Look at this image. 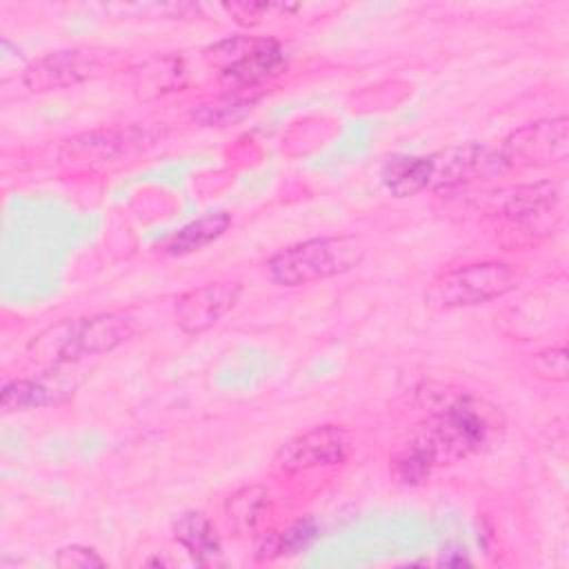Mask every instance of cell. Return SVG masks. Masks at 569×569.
Here are the masks:
<instances>
[{
    "instance_id": "1",
    "label": "cell",
    "mask_w": 569,
    "mask_h": 569,
    "mask_svg": "<svg viewBox=\"0 0 569 569\" xmlns=\"http://www.w3.org/2000/svg\"><path fill=\"white\" fill-rule=\"evenodd\" d=\"M420 396L429 418L413 433L425 442L436 467L485 449L505 429L500 409L480 396L442 385H429Z\"/></svg>"
},
{
    "instance_id": "2",
    "label": "cell",
    "mask_w": 569,
    "mask_h": 569,
    "mask_svg": "<svg viewBox=\"0 0 569 569\" xmlns=\"http://www.w3.org/2000/svg\"><path fill=\"white\" fill-rule=\"evenodd\" d=\"M365 258V244L356 236L311 238L280 249L269 258L267 269L280 287H300L325 280L358 267Z\"/></svg>"
},
{
    "instance_id": "3",
    "label": "cell",
    "mask_w": 569,
    "mask_h": 569,
    "mask_svg": "<svg viewBox=\"0 0 569 569\" xmlns=\"http://www.w3.org/2000/svg\"><path fill=\"white\" fill-rule=\"evenodd\" d=\"M133 333V320L124 313H100L93 318L62 320L42 331L29 347L38 362L60 365L82 356H96L116 349Z\"/></svg>"
},
{
    "instance_id": "4",
    "label": "cell",
    "mask_w": 569,
    "mask_h": 569,
    "mask_svg": "<svg viewBox=\"0 0 569 569\" xmlns=\"http://www.w3.org/2000/svg\"><path fill=\"white\" fill-rule=\"evenodd\" d=\"M204 60L218 69L224 84L233 89H251L278 73L284 53L271 38L233 36L209 47Z\"/></svg>"
},
{
    "instance_id": "5",
    "label": "cell",
    "mask_w": 569,
    "mask_h": 569,
    "mask_svg": "<svg viewBox=\"0 0 569 569\" xmlns=\"http://www.w3.org/2000/svg\"><path fill=\"white\" fill-rule=\"evenodd\" d=\"M516 267L498 260L456 267L433 280L427 298L438 307H473L516 289Z\"/></svg>"
},
{
    "instance_id": "6",
    "label": "cell",
    "mask_w": 569,
    "mask_h": 569,
    "mask_svg": "<svg viewBox=\"0 0 569 569\" xmlns=\"http://www.w3.org/2000/svg\"><path fill=\"white\" fill-rule=\"evenodd\" d=\"M349 451L351 438L342 427L318 425L282 442L273 456V467L282 473H302L316 467L342 465Z\"/></svg>"
},
{
    "instance_id": "7",
    "label": "cell",
    "mask_w": 569,
    "mask_h": 569,
    "mask_svg": "<svg viewBox=\"0 0 569 569\" xmlns=\"http://www.w3.org/2000/svg\"><path fill=\"white\" fill-rule=\"evenodd\" d=\"M507 167H547L569 156V120L565 116L525 124L507 136L500 149Z\"/></svg>"
},
{
    "instance_id": "8",
    "label": "cell",
    "mask_w": 569,
    "mask_h": 569,
    "mask_svg": "<svg viewBox=\"0 0 569 569\" xmlns=\"http://www.w3.org/2000/svg\"><path fill=\"white\" fill-rule=\"evenodd\" d=\"M431 162V182L429 189H451L473 180L491 178L507 169L500 151H493L482 144L449 147L433 156Z\"/></svg>"
},
{
    "instance_id": "9",
    "label": "cell",
    "mask_w": 569,
    "mask_h": 569,
    "mask_svg": "<svg viewBox=\"0 0 569 569\" xmlns=\"http://www.w3.org/2000/svg\"><path fill=\"white\" fill-rule=\"evenodd\" d=\"M242 293L238 282H209L176 300V322L184 333H202L233 309Z\"/></svg>"
},
{
    "instance_id": "10",
    "label": "cell",
    "mask_w": 569,
    "mask_h": 569,
    "mask_svg": "<svg viewBox=\"0 0 569 569\" xmlns=\"http://www.w3.org/2000/svg\"><path fill=\"white\" fill-rule=\"evenodd\" d=\"M98 71V60L84 51H56L36 60L27 73L24 84L31 91H49L87 80Z\"/></svg>"
},
{
    "instance_id": "11",
    "label": "cell",
    "mask_w": 569,
    "mask_h": 569,
    "mask_svg": "<svg viewBox=\"0 0 569 569\" xmlns=\"http://www.w3.org/2000/svg\"><path fill=\"white\" fill-rule=\"evenodd\" d=\"M560 187L551 180L525 184L511 191L502 204V213L527 229H542L560 202Z\"/></svg>"
},
{
    "instance_id": "12",
    "label": "cell",
    "mask_w": 569,
    "mask_h": 569,
    "mask_svg": "<svg viewBox=\"0 0 569 569\" xmlns=\"http://www.w3.org/2000/svg\"><path fill=\"white\" fill-rule=\"evenodd\" d=\"M269 491L262 485H247L233 491L224 502V518L233 536H251L269 513Z\"/></svg>"
},
{
    "instance_id": "13",
    "label": "cell",
    "mask_w": 569,
    "mask_h": 569,
    "mask_svg": "<svg viewBox=\"0 0 569 569\" xmlns=\"http://www.w3.org/2000/svg\"><path fill=\"white\" fill-rule=\"evenodd\" d=\"M176 540L189 551L198 565H216L220 558V538L213 522L200 511L182 513L176 525Z\"/></svg>"
},
{
    "instance_id": "14",
    "label": "cell",
    "mask_w": 569,
    "mask_h": 569,
    "mask_svg": "<svg viewBox=\"0 0 569 569\" xmlns=\"http://www.w3.org/2000/svg\"><path fill=\"white\" fill-rule=\"evenodd\" d=\"M382 182L396 198H409L425 189L431 182V162L429 156H396L382 169Z\"/></svg>"
},
{
    "instance_id": "15",
    "label": "cell",
    "mask_w": 569,
    "mask_h": 569,
    "mask_svg": "<svg viewBox=\"0 0 569 569\" xmlns=\"http://www.w3.org/2000/svg\"><path fill=\"white\" fill-rule=\"evenodd\" d=\"M231 224L229 213L224 211H216V213H207L189 224H184L180 231H176L167 242H164V253L169 256H184V253H193L207 244H211L213 240H218Z\"/></svg>"
},
{
    "instance_id": "16",
    "label": "cell",
    "mask_w": 569,
    "mask_h": 569,
    "mask_svg": "<svg viewBox=\"0 0 569 569\" xmlns=\"http://www.w3.org/2000/svg\"><path fill=\"white\" fill-rule=\"evenodd\" d=\"M433 467H436V462H433L429 449L413 433L391 456V473L402 485H420V482H425L431 476Z\"/></svg>"
},
{
    "instance_id": "17",
    "label": "cell",
    "mask_w": 569,
    "mask_h": 569,
    "mask_svg": "<svg viewBox=\"0 0 569 569\" xmlns=\"http://www.w3.org/2000/svg\"><path fill=\"white\" fill-rule=\"evenodd\" d=\"M58 396V389L44 385V380H13L2 387V409L20 411L31 407L51 405Z\"/></svg>"
},
{
    "instance_id": "18",
    "label": "cell",
    "mask_w": 569,
    "mask_h": 569,
    "mask_svg": "<svg viewBox=\"0 0 569 569\" xmlns=\"http://www.w3.org/2000/svg\"><path fill=\"white\" fill-rule=\"evenodd\" d=\"M251 109V100L247 98H238V96H229V98H220V100H213V102H207V104H200L196 111H193V118L207 127H224V124H231L236 120H240L247 111Z\"/></svg>"
},
{
    "instance_id": "19",
    "label": "cell",
    "mask_w": 569,
    "mask_h": 569,
    "mask_svg": "<svg viewBox=\"0 0 569 569\" xmlns=\"http://www.w3.org/2000/svg\"><path fill=\"white\" fill-rule=\"evenodd\" d=\"M318 538V525L313 518H300L284 531H280V553L296 556L313 545Z\"/></svg>"
},
{
    "instance_id": "20",
    "label": "cell",
    "mask_w": 569,
    "mask_h": 569,
    "mask_svg": "<svg viewBox=\"0 0 569 569\" xmlns=\"http://www.w3.org/2000/svg\"><path fill=\"white\" fill-rule=\"evenodd\" d=\"M531 367L538 378L551 380V382H565L567 380V349L565 347H549L533 356Z\"/></svg>"
},
{
    "instance_id": "21",
    "label": "cell",
    "mask_w": 569,
    "mask_h": 569,
    "mask_svg": "<svg viewBox=\"0 0 569 569\" xmlns=\"http://www.w3.org/2000/svg\"><path fill=\"white\" fill-rule=\"evenodd\" d=\"M56 565L60 569H89V567H102L104 560L91 547L69 545L56 553Z\"/></svg>"
},
{
    "instance_id": "22",
    "label": "cell",
    "mask_w": 569,
    "mask_h": 569,
    "mask_svg": "<svg viewBox=\"0 0 569 569\" xmlns=\"http://www.w3.org/2000/svg\"><path fill=\"white\" fill-rule=\"evenodd\" d=\"M280 531L276 529H267L260 533V538L256 540V549H253V558L258 562H271L276 558H280Z\"/></svg>"
},
{
    "instance_id": "23",
    "label": "cell",
    "mask_w": 569,
    "mask_h": 569,
    "mask_svg": "<svg viewBox=\"0 0 569 569\" xmlns=\"http://www.w3.org/2000/svg\"><path fill=\"white\" fill-rule=\"evenodd\" d=\"M229 13H233L238 20L242 18H262L264 11H269V4H227L224 7Z\"/></svg>"
}]
</instances>
